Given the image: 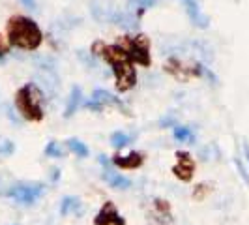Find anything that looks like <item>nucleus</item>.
Segmentation results:
<instances>
[{
    "mask_svg": "<svg viewBox=\"0 0 249 225\" xmlns=\"http://www.w3.org/2000/svg\"><path fill=\"white\" fill-rule=\"evenodd\" d=\"M51 173H53V175H51V178H53V182H56V178H60V171H56V169H53Z\"/></svg>",
    "mask_w": 249,
    "mask_h": 225,
    "instance_id": "29",
    "label": "nucleus"
},
{
    "mask_svg": "<svg viewBox=\"0 0 249 225\" xmlns=\"http://www.w3.org/2000/svg\"><path fill=\"white\" fill-rule=\"evenodd\" d=\"M43 189H45V186L41 182H36V180H21V182H15L12 186H8L6 195L10 199L21 203V205H34L43 195Z\"/></svg>",
    "mask_w": 249,
    "mask_h": 225,
    "instance_id": "4",
    "label": "nucleus"
},
{
    "mask_svg": "<svg viewBox=\"0 0 249 225\" xmlns=\"http://www.w3.org/2000/svg\"><path fill=\"white\" fill-rule=\"evenodd\" d=\"M156 4H158V0H127V6L137 12V17H141L144 13V10H148Z\"/></svg>",
    "mask_w": 249,
    "mask_h": 225,
    "instance_id": "19",
    "label": "nucleus"
},
{
    "mask_svg": "<svg viewBox=\"0 0 249 225\" xmlns=\"http://www.w3.org/2000/svg\"><path fill=\"white\" fill-rule=\"evenodd\" d=\"M92 100L98 101V103H100V105H103V107H105V105H111V107L120 109L124 114H129V111H127V107L122 103V100H120V98H116V96H114V94H111V92L103 90V88H98V90H94V92H92Z\"/></svg>",
    "mask_w": 249,
    "mask_h": 225,
    "instance_id": "11",
    "label": "nucleus"
},
{
    "mask_svg": "<svg viewBox=\"0 0 249 225\" xmlns=\"http://www.w3.org/2000/svg\"><path fill=\"white\" fill-rule=\"evenodd\" d=\"M160 124H161L163 128H165V126H169V124H171V126H173V128H175V126H176V122H175V116H173V114H169V116H167V118H163V120H161V122H160Z\"/></svg>",
    "mask_w": 249,
    "mask_h": 225,
    "instance_id": "27",
    "label": "nucleus"
},
{
    "mask_svg": "<svg viewBox=\"0 0 249 225\" xmlns=\"http://www.w3.org/2000/svg\"><path fill=\"white\" fill-rule=\"evenodd\" d=\"M165 72H167V74H171L173 77H176V79H180V81H184V79L191 77V75L200 77V75H202V72H204V66H202V64L186 66V64L182 62L180 58L171 56V58L167 60V64H165Z\"/></svg>",
    "mask_w": 249,
    "mask_h": 225,
    "instance_id": "6",
    "label": "nucleus"
},
{
    "mask_svg": "<svg viewBox=\"0 0 249 225\" xmlns=\"http://www.w3.org/2000/svg\"><path fill=\"white\" fill-rule=\"evenodd\" d=\"M13 152H15V143L6 137H0V156L8 158V156H12Z\"/></svg>",
    "mask_w": 249,
    "mask_h": 225,
    "instance_id": "21",
    "label": "nucleus"
},
{
    "mask_svg": "<svg viewBox=\"0 0 249 225\" xmlns=\"http://www.w3.org/2000/svg\"><path fill=\"white\" fill-rule=\"evenodd\" d=\"M8 51H10V47H8V45L2 41V36H0V64L4 62V56L8 55Z\"/></svg>",
    "mask_w": 249,
    "mask_h": 225,
    "instance_id": "25",
    "label": "nucleus"
},
{
    "mask_svg": "<svg viewBox=\"0 0 249 225\" xmlns=\"http://www.w3.org/2000/svg\"><path fill=\"white\" fill-rule=\"evenodd\" d=\"M244 152H246V160L249 163V143H246V141H244Z\"/></svg>",
    "mask_w": 249,
    "mask_h": 225,
    "instance_id": "30",
    "label": "nucleus"
},
{
    "mask_svg": "<svg viewBox=\"0 0 249 225\" xmlns=\"http://www.w3.org/2000/svg\"><path fill=\"white\" fill-rule=\"evenodd\" d=\"M131 143V135L129 133H124V131H114L111 135V145L114 147L116 150L124 149Z\"/></svg>",
    "mask_w": 249,
    "mask_h": 225,
    "instance_id": "18",
    "label": "nucleus"
},
{
    "mask_svg": "<svg viewBox=\"0 0 249 225\" xmlns=\"http://www.w3.org/2000/svg\"><path fill=\"white\" fill-rule=\"evenodd\" d=\"M8 41L12 47L23 51H36L43 41V32L37 23L25 15H13L8 21Z\"/></svg>",
    "mask_w": 249,
    "mask_h": 225,
    "instance_id": "1",
    "label": "nucleus"
},
{
    "mask_svg": "<svg viewBox=\"0 0 249 225\" xmlns=\"http://www.w3.org/2000/svg\"><path fill=\"white\" fill-rule=\"evenodd\" d=\"M83 105H85V107H87V109H90V111H96V112H101V111H103V109H105V107H103V105H100V103H98V101H94V100H88V101H85V103H83Z\"/></svg>",
    "mask_w": 249,
    "mask_h": 225,
    "instance_id": "23",
    "label": "nucleus"
},
{
    "mask_svg": "<svg viewBox=\"0 0 249 225\" xmlns=\"http://www.w3.org/2000/svg\"><path fill=\"white\" fill-rule=\"evenodd\" d=\"M15 109L23 120L28 122H41L43 120V107H41V90L36 83H26L15 92Z\"/></svg>",
    "mask_w": 249,
    "mask_h": 225,
    "instance_id": "2",
    "label": "nucleus"
},
{
    "mask_svg": "<svg viewBox=\"0 0 249 225\" xmlns=\"http://www.w3.org/2000/svg\"><path fill=\"white\" fill-rule=\"evenodd\" d=\"M103 178L109 182V186L116 188V189H127V188H131V180H129L127 176L118 175V173H112V171H109V169H105Z\"/></svg>",
    "mask_w": 249,
    "mask_h": 225,
    "instance_id": "14",
    "label": "nucleus"
},
{
    "mask_svg": "<svg viewBox=\"0 0 249 225\" xmlns=\"http://www.w3.org/2000/svg\"><path fill=\"white\" fill-rule=\"evenodd\" d=\"M60 214L62 216H70V214H81V201L77 197H64L62 203H60Z\"/></svg>",
    "mask_w": 249,
    "mask_h": 225,
    "instance_id": "15",
    "label": "nucleus"
},
{
    "mask_svg": "<svg viewBox=\"0 0 249 225\" xmlns=\"http://www.w3.org/2000/svg\"><path fill=\"white\" fill-rule=\"evenodd\" d=\"M68 147H70V150L73 152L75 156H79V158H87L88 156V147L83 143V141H79V139H70L68 141Z\"/></svg>",
    "mask_w": 249,
    "mask_h": 225,
    "instance_id": "20",
    "label": "nucleus"
},
{
    "mask_svg": "<svg viewBox=\"0 0 249 225\" xmlns=\"http://www.w3.org/2000/svg\"><path fill=\"white\" fill-rule=\"evenodd\" d=\"M83 103V90L81 87H77L75 85L71 88V92H70V98H68V103H66V109H64V116L66 118H70V116H73L75 111L79 109V105Z\"/></svg>",
    "mask_w": 249,
    "mask_h": 225,
    "instance_id": "13",
    "label": "nucleus"
},
{
    "mask_svg": "<svg viewBox=\"0 0 249 225\" xmlns=\"http://www.w3.org/2000/svg\"><path fill=\"white\" fill-rule=\"evenodd\" d=\"M94 225H125V218L118 212L112 201H105L94 218Z\"/></svg>",
    "mask_w": 249,
    "mask_h": 225,
    "instance_id": "8",
    "label": "nucleus"
},
{
    "mask_svg": "<svg viewBox=\"0 0 249 225\" xmlns=\"http://www.w3.org/2000/svg\"><path fill=\"white\" fill-rule=\"evenodd\" d=\"M173 175L182 180V182H191L195 175V160L193 156L186 150H178L176 152V163L173 167Z\"/></svg>",
    "mask_w": 249,
    "mask_h": 225,
    "instance_id": "7",
    "label": "nucleus"
},
{
    "mask_svg": "<svg viewBox=\"0 0 249 225\" xmlns=\"http://www.w3.org/2000/svg\"><path fill=\"white\" fill-rule=\"evenodd\" d=\"M112 74L116 79V90L118 92H127L129 88H133L137 85V72L133 68V62L129 58H120L116 62L111 64Z\"/></svg>",
    "mask_w": 249,
    "mask_h": 225,
    "instance_id": "5",
    "label": "nucleus"
},
{
    "mask_svg": "<svg viewBox=\"0 0 249 225\" xmlns=\"http://www.w3.org/2000/svg\"><path fill=\"white\" fill-rule=\"evenodd\" d=\"M234 162H236V167H238V171H240V175H242V178H244V180H246V182H248V184H249V175H248V169H246V167H244V163H242V160H240V158H236V160H234Z\"/></svg>",
    "mask_w": 249,
    "mask_h": 225,
    "instance_id": "24",
    "label": "nucleus"
},
{
    "mask_svg": "<svg viewBox=\"0 0 249 225\" xmlns=\"http://www.w3.org/2000/svg\"><path fill=\"white\" fill-rule=\"evenodd\" d=\"M112 165H116L118 169H125V171H133V169H141L144 163V154L139 150H131L127 156H120L114 154L111 160Z\"/></svg>",
    "mask_w": 249,
    "mask_h": 225,
    "instance_id": "9",
    "label": "nucleus"
},
{
    "mask_svg": "<svg viewBox=\"0 0 249 225\" xmlns=\"http://www.w3.org/2000/svg\"><path fill=\"white\" fill-rule=\"evenodd\" d=\"M116 45H120L125 51L127 58L131 62L139 64V66H144L150 68L152 64V56H150V38L144 34H137V36H131V34H125L116 39Z\"/></svg>",
    "mask_w": 249,
    "mask_h": 225,
    "instance_id": "3",
    "label": "nucleus"
},
{
    "mask_svg": "<svg viewBox=\"0 0 249 225\" xmlns=\"http://www.w3.org/2000/svg\"><path fill=\"white\" fill-rule=\"evenodd\" d=\"M213 189V184L212 182H200L197 186L193 188V193H191V197L195 201H204L210 193H212Z\"/></svg>",
    "mask_w": 249,
    "mask_h": 225,
    "instance_id": "17",
    "label": "nucleus"
},
{
    "mask_svg": "<svg viewBox=\"0 0 249 225\" xmlns=\"http://www.w3.org/2000/svg\"><path fill=\"white\" fill-rule=\"evenodd\" d=\"M154 214L160 218L158 225H167L173 222V210H171V203L161 197L154 199Z\"/></svg>",
    "mask_w": 249,
    "mask_h": 225,
    "instance_id": "12",
    "label": "nucleus"
},
{
    "mask_svg": "<svg viewBox=\"0 0 249 225\" xmlns=\"http://www.w3.org/2000/svg\"><path fill=\"white\" fill-rule=\"evenodd\" d=\"M45 156H49V158H62L64 150L60 149V145L56 141H51V143H47V147H45Z\"/></svg>",
    "mask_w": 249,
    "mask_h": 225,
    "instance_id": "22",
    "label": "nucleus"
},
{
    "mask_svg": "<svg viewBox=\"0 0 249 225\" xmlns=\"http://www.w3.org/2000/svg\"><path fill=\"white\" fill-rule=\"evenodd\" d=\"M19 2H21L25 8L32 10V12H34V10H37V0H19Z\"/></svg>",
    "mask_w": 249,
    "mask_h": 225,
    "instance_id": "26",
    "label": "nucleus"
},
{
    "mask_svg": "<svg viewBox=\"0 0 249 225\" xmlns=\"http://www.w3.org/2000/svg\"><path fill=\"white\" fill-rule=\"evenodd\" d=\"M98 162H100L101 165H105V169L111 165V160H107V156H103V154H100V156H98Z\"/></svg>",
    "mask_w": 249,
    "mask_h": 225,
    "instance_id": "28",
    "label": "nucleus"
},
{
    "mask_svg": "<svg viewBox=\"0 0 249 225\" xmlns=\"http://www.w3.org/2000/svg\"><path fill=\"white\" fill-rule=\"evenodd\" d=\"M173 135L178 143H193L195 141V133L191 131V128H187V126H178L176 124L173 128Z\"/></svg>",
    "mask_w": 249,
    "mask_h": 225,
    "instance_id": "16",
    "label": "nucleus"
},
{
    "mask_svg": "<svg viewBox=\"0 0 249 225\" xmlns=\"http://www.w3.org/2000/svg\"><path fill=\"white\" fill-rule=\"evenodd\" d=\"M182 2L186 6V12L189 15V19H191V23L197 26V28H208L210 26V19L199 8V2L197 0H182Z\"/></svg>",
    "mask_w": 249,
    "mask_h": 225,
    "instance_id": "10",
    "label": "nucleus"
}]
</instances>
